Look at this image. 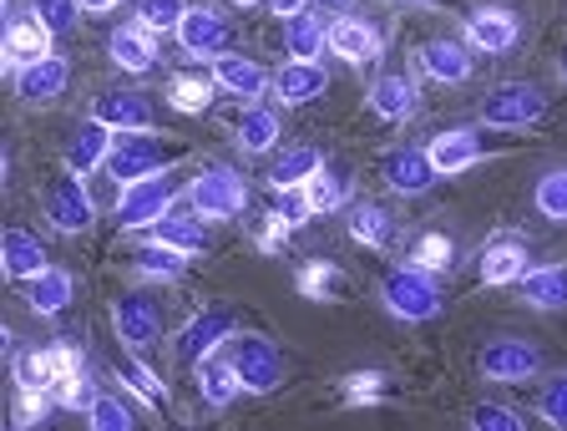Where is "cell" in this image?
I'll return each instance as SVG.
<instances>
[{
	"instance_id": "obj_1",
	"label": "cell",
	"mask_w": 567,
	"mask_h": 431,
	"mask_svg": "<svg viewBox=\"0 0 567 431\" xmlns=\"http://www.w3.org/2000/svg\"><path fill=\"white\" fill-rule=\"evenodd\" d=\"M380 300H385V310L405 325H431V320H441V310H446L436 279L425 275V269H415V264L390 269L385 285H380Z\"/></svg>"
},
{
	"instance_id": "obj_2",
	"label": "cell",
	"mask_w": 567,
	"mask_h": 431,
	"mask_svg": "<svg viewBox=\"0 0 567 431\" xmlns=\"http://www.w3.org/2000/svg\"><path fill=\"white\" fill-rule=\"evenodd\" d=\"M188 204H193V214L208 218V224H228V218H238L248 208V183L238 178L234 168L213 163L208 173H198V178L188 183Z\"/></svg>"
},
{
	"instance_id": "obj_3",
	"label": "cell",
	"mask_w": 567,
	"mask_h": 431,
	"mask_svg": "<svg viewBox=\"0 0 567 431\" xmlns=\"http://www.w3.org/2000/svg\"><path fill=\"white\" fill-rule=\"evenodd\" d=\"M543 117H547V96H543V86H532V82H507L482 102V122L502 132H527Z\"/></svg>"
},
{
	"instance_id": "obj_4",
	"label": "cell",
	"mask_w": 567,
	"mask_h": 431,
	"mask_svg": "<svg viewBox=\"0 0 567 431\" xmlns=\"http://www.w3.org/2000/svg\"><path fill=\"white\" fill-rule=\"evenodd\" d=\"M167 163H173V157H167L147 132H117V147H112V157H106V173L117 178V188H127V183L167 173Z\"/></svg>"
},
{
	"instance_id": "obj_5",
	"label": "cell",
	"mask_w": 567,
	"mask_h": 431,
	"mask_svg": "<svg viewBox=\"0 0 567 431\" xmlns=\"http://www.w3.org/2000/svg\"><path fill=\"white\" fill-rule=\"evenodd\" d=\"M163 320L167 310L157 305V295H147V289H137V295H122L117 305H112V325H117V340L127 350H147L157 336H163Z\"/></svg>"
},
{
	"instance_id": "obj_6",
	"label": "cell",
	"mask_w": 567,
	"mask_h": 431,
	"mask_svg": "<svg viewBox=\"0 0 567 431\" xmlns=\"http://www.w3.org/2000/svg\"><path fill=\"white\" fill-rule=\"evenodd\" d=\"M173 204H177V188L167 183V173L142 178V183H127V188L117 193V224L122 228H153Z\"/></svg>"
},
{
	"instance_id": "obj_7",
	"label": "cell",
	"mask_w": 567,
	"mask_h": 431,
	"mask_svg": "<svg viewBox=\"0 0 567 431\" xmlns=\"http://www.w3.org/2000/svg\"><path fill=\"white\" fill-rule=\"evenodd\" d=\"M238 366V381H244V391L254 396H274L284 386V356L279 346H269V340L248 336V340H234V356H228Z\"/></svg>"
},
{
	"instance_id": "obj_8",
	"label": "cell",
	"mask_w": 567,
	"mask_h": 431,
	"mask_svg": "<svg viewBox=\"0 0 567 431\" xmlns=\"http://www.w3.org/2000/svg\"><path fill=\"white\" fill-rule=\"evenodd\" d=\"M476 371L502 386L532 381V376L543 371V350L532 346V340H492V346H482V356H476Z\"/></svg>"
},
{
	"instance_id": "obj_9",
	"label": "cell",
	"mask_w": 567,
	"mask_h": 431,
	"mask_svg": "<svg viewBox=\"0 0 567 431\" xmlns=\"http://www.w3.org/2000/svg\"><path fill=\"white\" fill-rule=\"evenodd\" d=\"M228 340H234V310H203V315H193V320L177 330L173 350H177L183 366H198L203 356L224 350Z\"/></svg>"
},
{
	"instance_id": "obj_10",
	"label": "cell",
	"mask_w": 567,
	"mask_h": 431,
	"mask_svg": "<svg viewBox=\"0 0 567 431\" xmlns=\"http://www.w3.org/2000/svg\"><path fill=\"white\" fill-rule=\"evenodd\" d=\"M228 41H234L228 21L218 11H208V6H193V11L183 16V25H177V47L188 51L193 61H218L228 51Z\"/></svg>"
},
{
	"instance_id": "obj_11",
	"label": "cell",
	"mask_w": 567,
	"mask_h": 431,
	"mask_svg": "<svg viewBox=\"0 0 567 431\" xmlns=\"http://www.w3.org/2000/svg\"><path fill=\"white\" fill-rule=\"evenodd\" d=\"M47 214H51V224H56L61 234H82V228L96 224V204H92V193H86V183L76 178V173H66L61 183H51Z\"/></svg>"
},
{
	"instance_id": "obj_12",
	"label": "cell",
	"mask_w": 567,
	"mask_h": 431,
	"mask_svg": "<svg viewBox=\"0 0 567 431\" xmlns=\"http://www.w3.org/2000/svg\"><path fill=\"white\" fill-rule=\"evenodd\" d=\"M380 173H385V183L395 193H405V198L431 193V183L441 178V173L431 168V153H425V147H395V153H385L380 157Z\"/></svg>"
},
{
	"instance_id": "obj_13",
	"label": "cell",
	"mask_w": 567,
	"mask_h": 431,
	"mask_svg": "<svg viewBox=\"0 0 567 431\" xmlns=\"http://www.w3.org/2000/svg\"><path fill=\"white\" fill-rule=\"evenodd\" d=\"M92 117L102 122V127H112V132H153L157 112H153V102H147L142 92H102L92 102Z\"/></svg>"
},
{
	"instance_id": "obj_14",
	"label": "cell",
	"mask_w": 567,
	"mask_h": 431,
	"mask_svg": "<svg viewBox=\"0 0 567 431\" xmlns=\"http://www.w3.org/2000/svg\"><path fill=\"white\" fill-rule=\"evenodd\" d=\"M213 82H218V92L238 96V102H259L264 92H274V76L264 72L259 61L234 57V51H224V57L213 61Z\"/></svg>"
},
{
	"instance_id": "obj_15",
	"label": "cell",
	"mask_w": 567,
	"mask_h": 431,
	"mask_svg": "<svg viewBox=\"0 0 567 431\" xmlns=\"http://www.w3.org/2000/svg\"><path fill=\"white\" fill-rule=\"evenodd\" d=\"M153 239H157V244H173V249H183L188 259H198V254H208V249H213V239H208V218L193 214V204H188V208H183V204L167 208V214L153 224Z\"/></svg>"
},
{
	"instance_id": "obj_16",
	"label": "cell",
	"mask_w": 567,
	"mask_h": 431,
	"mask_svg": "<svg viewBox=\"0 0 567 431\" xmlns=\"http://www.w3.org/2000/svg\"><path fill=\"white\" fill-rule=\"evenodd\" d=\"M324 92H330V72L319 61H284L274 72V96L284 107H305V102H315Z\"/></svg>"
},
{
	"instance_id": "obj_17",
	"label": "cell",
	"mask_w": 567,
	"mask_h": 431,
	"mask_svg": "<svg viewBox=\"0 0 567 431\" xmlns=\"http://www.w3.org/2000/svg\"><path fill=\"white\" fill-rule=\"evenodd\" d=\"M66 86H71V61L56 57V51H51L47 61H35V66H21V72H16V92H21V102H31V107L56 102Z\"/></svg>"
},
{
	"instance_id": "obj_18",
	"label": "cell",
	"mask_w": 567,
	"mask_h": 431,
	"mask_svg": "<svg viewBox=\"0 0 567 431\" xmlns=\"http://www.w3.org/2000/svg\"><path fill=\"white\" fill-rule=\"evenodd\" d=\"M522 37V21L512 11H476L466 16V47L486 51V57H507Z\"/></svg>"
},
{
	"instance_id": "obj_19",
	"label": "cell",
	"mask_w": 567,
	"mask_h": 431,
	"mask_svg": "<svg viewBox=\"0 0 567 431\" xmlns=\"http://www.w3.org/2000/svg\"><path fill=\"white\" fill-rule=\"evenodd\" d=\"M431 168L441 173V178H451V173H466L482 163V137H476L472 127H451L441 132V137H431Z\"/></svg>"
},
{
	"instance_id": "obj_20",
	"label": "cell",
	"mask_w": 567,
	"mask_h": 431,
	"mask_svg": "<svg viewBox=\"0 0 567 431\" xmlns=\"http://www.w3.org/2000/svg\"><path fill=\"white\" fill-rule=\"evenodd\" d=\"M421 72L431 76V82H441V86L472 82V51L461 47V41H451V37L425 41L421 47Z\"/></svg>"
},
{
	"instance_id": "obj_21",
	"label": "cell",
	"mask_w": 567,
	"mask_h": 431,
	"mask_svg": "<svg viewBox=\"0 0 567 431\" xmlns=\"http://www.w3.org/2000/svg\"><path fill=\"white\" fill-rule=\"evenodd\" d=\"M330 51L350 66H370V61H380V31L360 16H340L330 25Z\"/></svg>"
},
{
	"instance_id": "obj_22",
	"label": "cell",
	"mask_w": 567,
	"mask_h": 431,
	"mask_svg": "<svg viewBox=\"0 0 567 431\" xmlns=\"http://www.w3.org/2000/svg\"><path fill=\"white\" fill-rule=\"evenodd\" d=\"M370 112H375L380 122H405L421 112V92H415V82L405 72H385L370 86Z\"/></svg>"
},
{
	"instance_id": "obj_23",
	"label": "cell",
	"mask_w": 567,
	"mask_h": 431,
	"mask_svg": "<svg viewBox=\"0 0 567 431\" xmlns=\"http://www.w3.org/2000/svg\"><path fill=\"white\" fill-rule=\"evenodd\" d=\"M112 147H117V132L102 127V122H86L76 137L66 143V173H76V178H86V173L106 168V157H112Z\"/></svg>"
},
{
	"instance_id": "obj_24",
	"label": "cell",
	"mask_w": 567,
	"mask_h": 431,
	"mask_svg": "<svg viewBox=\"0 0 567 431\" xmlns=\"http://www.w3.org/2000/svg\"><path fill=\"white\" fill-rule=\"evenodd\" d=\"M106 57L117 61L122 72L132 76H147L157 66V47H153V31L147 25H117L112 37H106Z\"/></svg>"
},
{
	"instance_id": "obj_25",
	"label": "cell",
	"mask_w": 567,
	"mask_h": 431,
	"mask_svg": "<svg viewBox=\"0 0 567 431\" xmlns=\"http://www.w3.org/2000/svg\"><path fill=\"white\" fill-rule=\"evenodd\" d=\"M51 31L47 21H35V16H25V21H11V31H6V66H35V61L51 57Z\"/></svg>"
},
{
	"instance_id": "obj_26",
	"label": "cell",
	"mask_w": 567,
	"mask_h": 431,
	"mask_svg": "<svg viewBox=\"0 0 567 431\" xmlns=\"http://www.w3.org/2000/svg\"><path fill=\"white\" fill-rule=\"evenodd\" d=\"M0 269H6L11 279H25V285H31V279L47 269V249H41V239L25 234V228H6V234H0Z\"/></svg>"
},
{
	"instance_id": "obj_27",
	"label": "cell",
	"mask_w": 567,
	"mask_h": 431,
	"mask_svg": "<svg viewBox=\"0 0 567 431\" xmlns=\"http://www.w3.org/2000/svg\"><path fill=\"white\" fill-rule=\"evenodd\" d=\"M193 376H198V396L208 401L213 411H228V407H234V396L244 391V381H238V366H234V360H224L218 350H213V356H203Z\"/></svg>"
},
{
	"instance_id": "obj_28",
	"label": "cell",
	"mask_w": 567,
	"mask_h": 431,
	"mask_svg": "<svg viewBox=\"0 0 567 431\" xmlns=\"http://www.w3.org/2000/svg\"><path fill=\"white\" fill-rule=\"evenodd\" d=\"M522 300L537 305V310H567V264H543V269H527L517 279Z\"/></svg>"
},
{
	"instance_id": "obj_29",
	"label": "cell",
	"mask_w": 567,
	"mask_h": 431,
	"mask_svg": "<svg viewBox=\"0 0 567 431\" xmlns=\"http://www.w3.org/2000/svg\"><path fill=\"white\" fill-rule=\"evenodd\" d=\"M309 188V204H315V214H334V208L350 204V193H354V178L344 163H319V173L305 183Z\"/></svg>"
},
{
	"instance_id": "obj_30",
	"label": "cell",
	"mask_w": 567,
	"mask_h": 431,
	"mask_svg": "<svg viewBox=\"0 0 567 431\" xmlns=\"http://www.w3.org/2000/svg\"><path fill=\"white\" fill-rule=\"evenodd\" d=\"M71 295H76V279H71V269H61V264H47V269L31 279V310L35 315H61L71 305Z\"/></svg>"
},
{
	"instance_id": "obj_31",
	"label": "cell",
	"mask_w": 567,
	"mask_h": 431,
	"mask_svg": "<svg viewBox=\"0 0 567 431\" xmlns=\"http://www.w3.org/2000/svg\"><path fill=\"white\" fill-rule=\"evenodd\" d=\"M234 137H238L244 153H269V147L279 143V112L254 107V102H248V107L238 112V122H234Z\"/></svg>"
},
{
	"instance_id": "obj_32",
	"label": "cell",
	"mask_w": 567,
	"mask_h": 431,
	"mask_svg": "<svg viewBox=\"0 0 567 431\" xmlns=\"http://www.w3.org/2000/svg\"><path fill=\"white\" fill-rule=\"evenodd\" d=\"M522 275H527V249H522L517 239H502L482 254V279L486 285L502 289V285H517Z\"/></svg>"
},
{
	"instance_id": "obj_33",
	"label": "cell",
	"mask_w": 567,
	"mask_h": 431,
	"mask_svg": "<svg viewBox=\"0 0 567 431\" xmlns=\"http://www.w3.org/2000/svg\"><path fill=\"white\" fill-rule=\"evenodd\" d=\"M324 41H330V31H324V21H315L309 11L284 25V51H289V61H319L324 57Z\"/></svg>"
},
{
	"instance_id": "obj_34",
	"label": "cell",
	"mask_w": 567,
	"mask_h": 431,
	"mask_svg": "<svg viewBox=\"0 0 567 431\" xmlns=\"http://www.w3.org/2000/svg\"><path fill=\"white\" fill-rule=\"evenodd\" d=\"M132 264H137V275H147V279H177L183 269H188V254L173 249V244L147 239V244L132 249Z\"/></svg>"
},
{
	"instance_id": "obj_35",
	"label": "cell",
	"mask_w": 567,
	"mask_h": 431,
	"mask_svg": "<svg viewBox=\"0 0 567 431\" xmlns=\"http://www.w3.org/2000/svg\"><path fill=\"white\" fill-rule=\"evenodd\" d=\"M319 163H324L319 147H289V153L269 168V188H305V183L319 173Z\"/></svg>"
},
{
	"instance_id": "obj_36",
	"label": "cell",
	"mask_w": 567,
	"mask_h": 431,
	"mask_svg": "<svg viewBox=\"0 0 567 431\" xmlns=\"http://www.w3.org/2000/svg\"><path fill=\"white\" fill-rule=\"evenodd\" d=\"M117 376H122V386H127L132 396H142V401H147V407H167V386H163V376H157L142 356H127V360H122V371H117Z\"/></svg>"
},
{
	"instance_id": "obj_37",
	"label": "cell",
	"mask_w": 567,
	"mask_h": 431,
	"mask_svg": "<svg viewBox=\"0 0 567 431\" xmlns=\"http://www.w3.org/2000/svg\"><path fill=\"white\" fill-rule=\"evenodd\" d=\"M299 295L305 300H340V285H344V275L334 269V264H324V259H309L305 269H299Z\"/></svg>"
},
{
	"instance_id": "obj_38",
	"label": "cell",
	"mask_w": 567,
	"mask_h": 431,
	"mask_svg": "<svg viewBox=\"0 0 567 431\" xmlns=\"http://www.w3.org/2000/svg\"><path fill=\"white\" fill-rule=\"evenodd\" d=\"M350 234L365 244V249H385L390 244V214L380 204H354L350 208Z\"/></svg>"
},
{
	"instance_id": "obj_39",
	"label": "cell",
	"mask_w": 567,
	"mask_h": 431,
	"mask_svg": "<svg viewBox=\"0 0 567 431\" xmlns=\"http://www.w3.org/2000/svg\"><path fill=\"white\" fill-rule=\"evenodd\" d=\"M213 92H218V82H203V76H173L167 102H173L177 112H188V117H203V112L213 107Z\"/></svg>"
},
{
	"instance_id": "obj_40",
	"label": "cell",
	"mask_w": 567,
	"mask_h": 431,
	"mask_svg": "<svg viewBox=\"0 0 567 431\" xmlns=\"http://www.w3.org/2000/svg\"><path fill=\"white\" fill-rule=\"evenodd\" d=\"M188 11H193L188 0H137V25H147L153 37H163V31L177 37V25H183Z\"/></svg>"
},
{
	"instance_id": "obj_41",
	"label": "cell",
	"mask_w": 567,
	"mask_h": 431,
	"mask_svg": "<svg viewBox=\"0 0 567 431\" xmlns=\"http://www.w3.org/2000/svg\"><path fill=\"white\" fill-rule=\"evenodd\" d=\"M411 264L425 269V275H446L451 264H456V244H451L446 234H421L411 249Z\"/></svg>"
},
{
	"instance_id": "obj_42",
	"label": "cell",
	"mask_w": 567,
	"mask_h": 431,
	"mask_svg": "<svg viewBox=\"0 0 567 431\" xmlns=\"http://www.w3.org/2000/svg\"><path fill=\"white\" fill-rule=\"evenodd\" d=\"M537 208H543V218H553V224H567V163L563 168H547L543 178H537Z\"/></svg>"
},
{
	"instance_id": "obj_43",
	"label": "cell",
	"mask_w": 567,
	"mask_h": 431,
	"mask_svg": "<svg viewBox=\"0 0 567 431\" xmlns=\"http://www.w3.org/2000/svg\"><path fill=\"white\" fill-rule=\"evenodd\" d=\"M16 381H21V391H47L51 381H61L51 350H31V356L16 360Z\"/></svg>"
},
{
	"instance_id": "obj_44",
	"label": "cell",
	"mask_w": 567,
	"mask_h": 431,
	"mask_svg": "<svg viewBox=\"0 0 567 431\" xmlns=\"http://www.w3.org/2000/svg\"><path fill=\"white\" fill-rule=\"evenodd\" d=\"M86 421H92L96 431H132V427H137L132 407H127V401H117V396H96V407L86 411Z\"/></svg>"
},
{
	"instance_id": "obj_45",
	"label": "cell",
	"mask_w": 567,
	"mask_h": 431,
	"mask_svg": "<svg viewBox=\"0 0 567 431\" xmlns=\"http://www.w3.org/2000/svg\"><path fill=\"white\" fill-rule=\"evenodd\" d=\"M31 16L47 21L51 31H71L76 16H82V0H31Z\"/></svg>"
},
{
	"instance_id": "obj_46",
	"label": "cell",
	"mask_w": 567,
	"mask_h": 431,
	"mask_svg": "<svg viewBox=\"0 0 567 431\" xmlns=\"http://www.w3.org/2000/svg\"><path fill=\"white\" fill-rule=\"evenodd\" d=\"M537 411H543L547 427H563V431H567V376L547 381V391L537 396Z\"/></svg>"
},
{
	"instance_id": "obj_47",
	"label": "cell",
	"mask_w": 567,
	"mask_h": 431,
	"mask_svg": "<svg viewBox=\"0 0 567 431\" xmlns=\"http://www.w3.org/2000/svg\"><path fill=\"white\" fill-rule=\"evenodd\" d=\"M61 401H66L71 411H92L96 407V386L86 371H71L66 381H61Z\"/></svg>"
},
{
	"instance_id": "obj_48",
	"label": "cell",
	"mask_w": 567,
	"mask_h": 431,
	"mask_svg": "<svg viewBox=\"0 0 567 431\" xmlns=\"http://www.w3.org/2000/svg\"><path fill=\"white\" fill-rule=\"evenodd\" d=\"M472 427L476 431H522V417L512 407H476L472 411Z\"/></svg>"
},
{
	"instance_id": "obj_49",
	"label": "cell",
	"mask_w": 567,
	"mask_h": 431,
	"mask_svg": "<svg viewBox=\"0 0 567 431\" xmlns=\"http://www.w3.org/2000/svg\"><path fill=\"white\" fill-rule=\"evenodd\" d=\"M279 214L289 218V224H305L309 214H315V204H309V188H279Z\"/></svg>"
},
{
	"instance_id": "obj_50",
	"label": "cell",
	"mask_w": 567,
	"mask_h": 431,
	"mask_svg": "<svg viewBox=\"0 0 567 431\" xmlns=\"http://www.w3.org/2000/svg\"><path fill=\"white\" fill-rule=\"evenodd\" d=\"M289 228H295V224H289V218H284L279 208H274V214H269V224L259 228V249H264V254H279L284 244H289Z\"/></svg>"
},
{
	"instance_id": "obj_51",
	"label": "cell",
	"mask_w": 567,
	"mask_h": 431,
	"mask_svg": "<svg viewBox=\"0 0 567 431\" xmlns=\"http://www.w3.org/2000/svg\"><path fill=\"white\" fill-rule=\"evenodd\" d=\"M344 396H350L354 407H360V401H375V396H380V371L350 376V381H344Z\"/></svg>"
},
{
	"instance_id": "obj_52",
	"label": "cell",
	"mask_w": 567,
	"mask_h": 431,
	"mask_svg": "<svg viewBox=\"0 0 567 431\" xmlns=\"http://www.w3.org/2000/svg\"><path fill=\"white\" fill-rule=\"evenodd\" d=\"M47 391H25L21 411H16V427H35V421H47Z\"/></svg>"
},
{
	"instance_id": "obj_53",
	"label": "cell",
	"mask_w": 567,
	"mask_h": 431,
	"mask_svg": "<svg viewBox=\"0 0 567 431\" xmlns=\"http://www.w3.org/2000/svg\"><path fill=\"white\" fill-rule=\"evenodd\" d=\"M269 11L279 16V21H295V16L309 11V0H269Z\"/></svg>"
},
{
	"instance_id": "obj_54",
	"label": "cell",
	"mask_w": 567,
	"mask_h": 431,
	"mask_svg": "<svg viewBox=\"0 0 567 431\" xmlns=\"http://www.w3.org/2000/svg\"><path fill=\"white\" fill-rule=\"evenodd\" d=\"M122 0H82V11H92V16H106V11H117Z\"/></svg>"
},
{
	"instance_id": "obj_55",
	"label": "cell",
	"mask_w": 567,
	"mask_h": 431,
	"mask_svg": "<svg viewBox=\"0 0 567 431\" xmlns=\"http://www.w3.org/2000/svg\"><path fill=\"white\" fill-rule=\"evenodd\" d=\"M557 72H563V82H567V51H563V61H557Z\"/></svg>"
},
{
	"instance_id": "obj_56",
	"label": "cell",
	"mask_w": 567,
	"mask_h": 431,
	"mask_svg": "<svg viewBox=\"0 0 567 431\" xmlns=\"http://www.w3.org/2000/svg\"><path fill=\"white\" fill-rule=\"evenodd\" d=\"M234 6H269V0H234Z\"/></svg>"
},
{
	"instance_id": "obj_57",
	"label": "cell",
	"mask_w": 567,
	"mask_h": 431,
	"mask_svg": "<svg viewBox=\"0 0 567 431\" xmlns=\"http://www.w3.org/2000/svg\"><path fill=\"white\" fill-rule=\"evenodd\" d=\"M405 6H436V0H405Z\"/></svg>"
},
{
	"instance_id": "obj_58",
	"label": "cell",
	"mask_w": 567,
	"mask_h": 431,
	"mask_svg": "<svg viewBox=\"0 0 567 431\" xmlns=\"http://www.w3.org/2000/svg\"><path fill=\"white\" fill-rule=\"evenodd\" d=\"M330 6H350V0H330Z\"/></svg>"
}]
</instances>
